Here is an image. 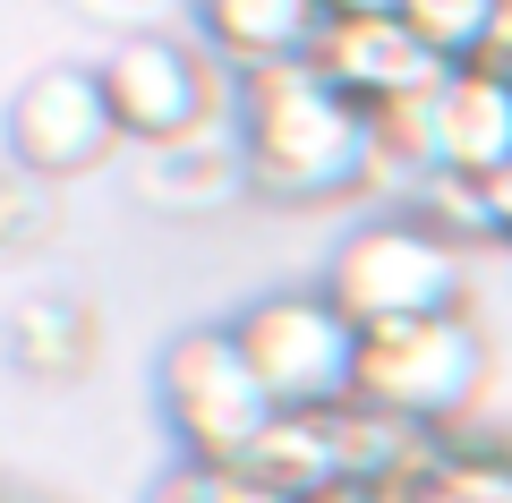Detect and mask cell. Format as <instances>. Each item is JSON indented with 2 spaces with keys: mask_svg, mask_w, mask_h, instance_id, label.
Wrapping results in <instances>:
<instances>
[{
  "mask_svg": "<svg viewBox=\"0 0 512 503\" xmlns=\"http://www.w3.org/2000/svg\"><path fill=\"white\" fill-rule=\"evenodd\" d=\"M325 18H402V0H325Z\"/></svg>",
  "mask_w": 512,
  "mask_h": 503,
  "instance_id": "23",
  "label": "cell"
},
{
  "mask_svg": "<svg viewBox=\"0 0 512 503\" xmlns=\"http://www.w3.org/2000/svg\"><path fill=\"white\" fill-rule=\"evenodd\" d=\"M231 120L248 154V197L333 205L367 188V103H350L316 60L231 77Z\"/></svg>",
  "mask_w": 512,
  "mask_h": 503,
  "instance_id": "1",
  "label": "cell"
},
{
  "mask_svg": "<svg viewBox=\"0 0 512 503\" xmlns=\"http://www.w3.org/2000/svg\"><path fill=\"white\" fill-rule=\"evenodd\" d=\"M487 222H495V239L512 248V162H504V171L487 180Z\"/></svg>",
  "mask_w": 512,
  "mask_h": 503,
  "instance_id": "22",
  "label": "cell"
},
{
  "mask_svg": "<svg viewBox=\"0 0 512 503\" xmlns=\"http://www.w3.org/2000/svg\"><path fill=\"white\" fill-rule=\"evenodd\" d=\"M154 401H163V427L180 444V461H248L256 435L282 418L231 324L171 333L163 359H154Z\"/></svg>",
  "mask_w": 512,
  "mask_h": 503,
  "instance_id": "5",
  "label": "cell"
},
{
  "mask_svg": "<svg viewBox=\"0 0 512 503\" xmlns=\"http://www.w3.org/2000/svg\"><path fill=\"white\" fill-rule=\"evenodd\" d=\"M436 94H402V103L367 111V188H384L393 205H402L419 180L444 171V111H436Z\"/></svg>",
  "mask_w": 512,
  "mask_h": 503,
  "instance_id": "13",
  "label": "cell"
},
{
  "mask_svg": "<svg viewBox=\"0 0 512 503\" xmlns=\"http://www.w3.org/2000/svg\"><path fill=\"white\" fill-rule=\"evenodd\" d=\"M128 197L146 205V214H163V222H205L231 197H248L239 120L222 111V120L188 128V137H171V145H137V154H128Z\"/></svg>",
  "mask_w": 512,
  "mask_h": 503,
  "instance_id": "8",
  "label": "cell"
},
{
  "mask_svg": "<svg viewBox=\"0 0 512 503\" xmlns=\"http://www.w3.org/2000/svg\"><path fill=\"white\" fill-rule=\"evenodd\" d=\"M444 111V171L461 180H495L512 162V77L495 69H453L436 94Z\"/></svg>",
  "mask_w": 512,
  "mask_h": 503,
  "instance_id": "12",
  "label": "cell"
},
{
  "mask_svg": "<svg viewBox=\"0 0 512 503\" xmlns=\"http://www.w3.org/2000/svg\"><path fill=\"white\" fill-rule=\"evenodd\" d=\"M325 290L359 333L376 324H419V316H453L470 307V248H453L444 231H427L419 214H376L333 248Z\"/></svg>",
  "mask_w": 512,
  "mask_h": 503,
  "instance_id": "2",
  "label": "cell"
},
{
  "mask_svg": "<svg viewBox=\"0 0 512 503\" xmlns=\"http://www.w3.org/2000/svg\"><path fill=\"white\" fill-rule=\"evenodd\" d=\"M231 333H239V350H248L256 384L274 393V410L325 418V410H342V401H359V342L367 333L333 307L325 282L248 299L231 316Z\"/></svg>",
  "mask_w": 512,
  "mask_h": 503,
  "instance_id": "3",
  "label": "cell"
},
{
  "mask_svg": "<svg viewBox=\"0 0 512 503\" xmlns=\"http://www.w3.org/2000/svg\"><path fill=\"white\" fill-rule=\"evenodd\" d=\"M43 231H52V188L35 171H18V162H0V256L35 248Z\"/></svg>",
  "mask_w": 512,
  "mask_h": 503,
  "instance_id": "19",
  "label": "cell"
},
{
  "mask_svg": "<svg viewBox=\"0 0 512 503\" xmlns=\"http://www.w3.org/2000/svg\"><path fill=\"white\" fill-rule=\"evenodd\" d=\"M188 18H197V43L231 77H256V69L316 60L325 0H188Z\"/></svg>",
  "mask_w": 512,
  "mask_h": 503,
  "instance_id": "10",
  "label": "cell"
},
{
  "mask_svg": "<svg viewBox=\"0 0 512 503\" xmlns=\"http://www.w3.org/2000/svg\"><path fill=\"white\" fill-rule=\"evenodd\" d=\"M0 350H9V367L35 376V384H77L103 359V307H94L86 290H69V282L26 290V299L0 316Z\"/></svg>",
  "mask_w": 512,
  "mask_h": 503,
  "instance_id": "11",
  "label": "cell"
},
{
  "mask_svg": "<svg viewBox=\"0 0 512 503\" xmlns=\"http://www.w3.org/2000/svg\"><path fill=\"white\" fill-rule=\"evenodd\" d=\"M239 469H256L282 503H308V495H325V486L342 478V469H333V427H325V418H291V410L256 435V452Z\"/></svg>",
  "mask_w": 512,
  "mask_h": 503,
  "instance_id": "14",
  "label": "cell"
},
{
  "mask_svg": "<svg viewBox=\"0 0 512 503\" xmlns=\"http://www.w3.org/2000/svg\"><path fill=\"white\" fill-rule=\"evenodd\" d=\"M308 503H410L402 486H367V478H333L325 495H308Z\"/></svg>",
  "mask_w": 512,
  "mask_h": 503,
  "instance_id": "20",
  "label": "cell"
},
{
  "mask_svg": "<svg viewBox=\"0 0 512 503\" xmlns=\"http://www.w3.org/2000/svg\"><path fill=\"white\" fill-rule=\"evenodd\" d=\"M111 154H128V137H120V120H111L94 69L52 60V69H35L18 94H9V162L35 171L43 188L52 180H86V171H103Z\"/></svg>",
  "mask_w": 512,
  "mask_h": 503,
  "instance_id": "7",
  "label": "cell"
},
{
  "mask_svg": "<svg viewBox=\"0 0 512 503\" xmlns=\"http://www.w3.org/2000/svg\"><path fill=\"white\" fill-rule=\"evenodd\" d=\"M402 26L444 60V69H470L495 35V0H402Z\"/></svg>",
  "mask_w": 512,
  "mask_h": 503,
  "instance_id": "16",
  "label": "cell"
},
{
  "mask_svg": "<svg viewBox=\"0 0 512 503\" xmlns=\"http://www.w3.org/2000/svg\"><path fill=\"white\" fill-rule=\"evenodd\" d=\"M495 359L470 307L453 316H419V324H376L359 342V401L384 418H410L427 435H453L478 410Z\"/></svg>",
  "mask_w": 512,
  "mask_h": 503,
  "instance_id": "4",
  "label": "cell"
},
{
  "mask_svg": "<svg viewBox=\"0 0 512 503\" xmlns=\"http://www.w3.org/2000/svg\"><path fill=\"white\" fill-rule=\"evenodd\" d=\"M103 77V103L120 120L128 154L137 145H171L188 128L222 120L231 111V86H222V60L205 52L197 35H171V26H146V35H111V52L94 60Z\"/></svg>",
  "mask_w": 512,
  "mask_h": 503,
  "instance_id": "6",
  "label": "cell"
},
{
  "mask_svg": "<svg viewBox=\"0 0 512 503\" xmlns=\"http://www.w3.org/2000/svg\"><path fill=\"white\" fill-rule=\"evenodd\" d=\"M86 9H94V18H111L120 35H146V18L163 9V0H86Z\"/></svg>",
  "mask_w": 512,
  "mask_h": 503,
  "instance_id": "21",
  "label": "cell"
},
{
  "mask_svg": "<svg viewBox=\"0 0 512 503\" xmlns=\"http://www.w3.org/2000/svg\"><path fill=\"white\" fill-rule=\"evenodd\" d=\"M402 214H419L427 231H444L453 248H478V239H495L487 222V180H461V171H436V180H419L402 197Z\"/></svg>",
  "mask_w": 512,
  "mask_h": 503,
  "instance_id": "17",
  "label": "cell"
},
{
  "mask_svg": "<svg viewBox=\"0 0 512 503\" xmlns=\"http://www.w3.org/2000/svg\"><path fill=\"white\" fill-rule=\"evenodd\" d=\"M410 503H512V444H495V435H444L436 469L419 478V495Z\"/></svg>",
  "mask_w": 512,
  "mask_h": 503,
  "instance_id": "15",
  "label": "cell"
},
{
  "mask_svg": "<svg viewBox=\"0 0 512 503\" xmlns=\"http://www.w3.org/2000/svg\"><path fill=\"white\" fill-rule=\"evenodd\" d=\"M146 503H282V495L239 461H171Z\"/></svg>",
  "mask_w": 512,
  "mask_h": 503,
  "instance_id": "18",
  "label": "cell"
},
{
  "mask_svg": "<svg viewBox=\"0 0 512 503\" xmlns=\"http://www.w3.org/2000/svg\"><path fill=\"white\" fill-rule=\"evenodd\" d=\"M316 69H325L350 103H367V111L402 103V94H436L444 77H453L402 18H325V35H316Z\"/></svg>",
  "mask_w": 512,
  "mask_h": 503,
  "instance_id": "9",
  "label": "cell"
}]
</instances>
